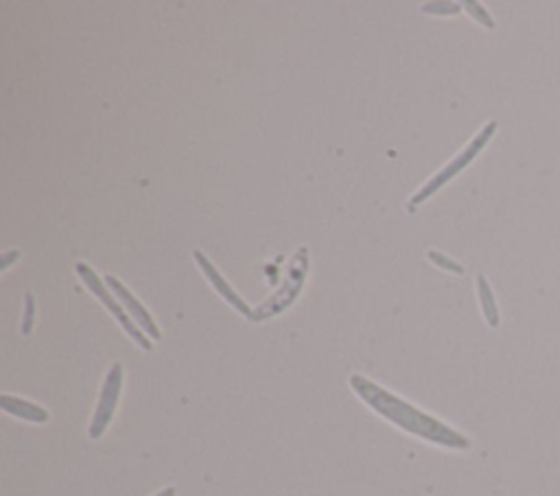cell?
<instances>
[{
	"label": "cell",
	"instance_id": "6da1fadb",
	"mask_svg": "<svg viewBox=\"0 0 560 496\" xmlns=\"http://www.w3.org/2000/svg\"><path fill=\"white\" fill-rule=\"evenodd\" d=\"M350 387L355 389V394L364 400L370 409H375L381 418L392 422L394 427L442 448H453V451H466V448H471V440L466 438V435L451 429L449 424L442 420L429 416V413L416 409L414 405L407 403V400L379 387L377 383H372L366 376H350Z\"/></svg>",
	"mask_w": 560,
	"mask_h": 496
},
{
	"label": "cell",
	"instance_id": "7a4b0ae2",
	"mask_svg": "<svg viewBox=\"0 0 560 496\" xmlns=\"http://www.w3.org/2000/svg\"><path fill=\"white\" fill-rule=\"evenodd\" d=\"M495 132H497V121H490L480 134H477L469 145H466V149L464 151H460L458 156H455L445 169H440V173H436L434 177H431V180L420 188V191L410 199V210H414L416 206H420L425 202V199H429L431 195H434L436 191H440L442 186H445L447 182H451L455 175L458 173H462L466 167H469V164L480 156V151L488 145V140L495 136Z\"/></svg>",
	"mask_w": 560,
	"mask_h": 496
},
{
	"label": "cell",
	"instance_id": "3957f363",
	"mask_svg": "<svg viewBox=\"0 0 560 496\" xmlns=\"http://www.w3.org/2000/svg\"><path fill=\"white\" fill-rule=\"evenodd\" d=\"M75 271L79 274V278L84 280V285L88 287V291H90V293H95L97 298L101 300V304L105 306V309H108V311L116 317V322H119V324L123 326L125 333L130 335L143 350H151V339L145 337L143 330H140V328L136 326V322L132 320V317L127 315V311L123 309V304L116 302V300L112 298V295H110V291H105V285H103V280L97 276V271L92 269L88 263H77V265H75Z\"/></svg>",
	"mask_w": 560,
	"mask_h": 496
},
{
	"label": "cell",
	"instance_id": "277c9868",
	"mask_svg": "<svg viewBox=\"0 0 560 496\" xmlns=\"http://www.w3.org/2000/svg\"><path fill=\"white\" fill-rule=\"evenodd\" d=\"M121 389H123V365L121 363H114L110 372L105 374V381L101 387V396H99V403L95 409V416H92L90 422V429L88 435L90 440H99L101 435L105 433V429L110 427L112 416L116 411V405H119V396H121Z\"/></svg>",
	"mask_w": 560,
	"mask_h": 496
},
{
	"label": "cell",
	"instance_id": "5b68a950",
	"mask_svg": "<svg viewBox=\"0 0 560 496\" xmlns=\"http://www.w3.org/2000/svg\"><path fill=\"white\" fill-rule=\"evenodd\" d=\"M305 276H307V250H305V247H302V250L294 258V265H291V269H289V276L285 280V287L280 289L270 302L259 306V309L254 311V322L267 320V317H272V315H276L280 311H285L287 306L298 298L302 282H305Z\"/></svg>",
	"mask_w": 560,
	"mask_h": 496
},
{
	"label": "cell",
	"instance_id": "8992f818",
	"mask_svg": "<svg viewBox=\"0 0 560 496\" xmlns=\"http://www.w3.org/2000/svg\"><path fill=\"white\" fill-rule=\"evenodd\" d=\"M105 282H108V285L112 287V291L119 295V300H121V304H123V309L127 311V315L132 317V320L136 322V326L143 330V333H147L149 335V339H156V341H160L162 339V333H160V328H158V324L151 320V315L147 313V309L143 304H140L134 295H132V291L127 289L121 280H116L114 276H105Z\"/></svg>",
	"mask_w": 560,
	"mask_h": 496
},
{
	"label": "cell",
	"instance_id": "52a82bcc",
	"mask_svg": "<svg viewBox=\"0 0 560 496\" xmlns=\"http://www.w3.org/2000/svg\"><path fill=\"white\" fill-rule=\"evenodd\" d=\"M193 258H195V261H197V265H200V267H202L204 276L208 278V282H210V285H213V287L217 289V293L221 295V298H224V300H226V302H228V304L232 306V309H237V311H239V313H241L243 317H248V320H254V311H252V306H250L248 302H245V300L241 298V295H239V293H237L235 289H232V287L228 285V282H226V278H224V276H221V274H219V271H217V267H215L213 263H210V261H208V258H206V256H204V254H202L200 250H195V252H193Z\"/></svg>",
	"mask_w": 560,
	"mask_h": 496
},
{
	"label": "cell",
	"instance_id": "ba28073f",
	"mask_svg": "<svg viewBox=\"0 0 560 496\" xmlns=\"http://www.w3.org/2000/svg\"><path fill=\"white\" fill-rule=\"evenodd\" d=\"M0 407H3L5 413L9 416H16L20 420H27V422H35V424H44L49 420V411L44 407L29 403L25 398H16V396H0Z\"/></svg>",
	"mask_w": 560,
	"mask_h": 496
},
{
	"label": "cell",
	"instance_id": "9c48e42d",
	"mask_svg": "<svg viewBox=\"0 0 560 496\" xmlns=\"http://www.w3.org/2000/svg\"><path fill=\"white\" fill-rule=\"evenodd\" d=\"M477 295H480V304H482V313H484V320L490 328H497L499 326V309H497V300H495V293L493 287H490V282L486 280V276H477Z\"/></svg>",
	"mask_w": 560,
	"mask_h": 496
},
{
	"label": "cell",
	"instance_id": "30bf717a",
	"mask_svg": "<svg viewBox=\"0 0 560 496\" xmlns=\"http://www.w3.org/2000/svg\"><path fill=\"white\" fill-rule=\"evenodd\" d=\"M427 256H429V261L434 263V265H438L440 269H447V271H451V274H458V276L464 274V267L460 263H455L453 258H449L447 254L431 250V252H427Z\"/></svg>",
	"mask_w": 560,
	"mask_h": 496
},
{
	"label": "cell",
	"instance_id": "8fae6325",
	"mask_svg": "<svg viewBox=\"0 0 560 496\" xmlns=\"http://www.w3.org/2000/svg\"><path fill=\"white\" fill-rule=\"evenodd\" d=\"M464 9L469 11V16L475 18L480 25H484L486 29H495V20L490 18L488 11L480 5V3H464Z\"/></svg>",
	"mask_w": 560,
	"mask_h": 496
},
{
	"label": "cell",
	"instance_id": "7c38bea8",
	"mask_svg": "<svg viewBox=\"0 0 560 496\" xmlns=\"http://www.w3.org/2000/svg\"><path fill=\"white\" fill-rule=\"evenodd\" d=\"M458 9L460 5H455V3H429L423 7L425 14H458Z\"/></svg>",
	"mask_w": 560,
	"mask_h": 496
},
{
	"label": "cell",
	"instance_id": "4fadbf2b",
	"mask_svg": "<svg viewBox=\"0 0 560 496\" xmlns=\"http://www.w3.org/2000/svg\"><path fill=\"white\" fill-rule=\"evenodd\" d=\"M33 315H35V300H33L31 293H27V311H25V320H22V335L31 333Z\"/></svg>",
	"mask_w": 560,
	"mask_h": 496
},
{
	"label": "cell",
	"instance_id": "5bb4252c",
	"mask_svg": "<svg viewBox=\"0 0 560 496\" xmlns=\"http://www.w3.org/2000/svg\"><path fill=\"white\" fill-rule=\"evenodd\" d=\"M16 258H20V252H7L3 256V263H0V269H7L11 261H16Z\"/></svg>",
	"mask_w": 560,
	"mask_h": 496
},
{
	"label": "cell",
	"instance_id": "9a60e30c",
	"mask_svg": "<svg viewBox=\"0 0 560 496\" xmlns=\"http://www.w3.org/2000/svg\"><path fill=\"white\" fill-rule=\"evenodd\" d=\"M154 496H175V488H165V490H160L158 494Z\"/></svg>",
	"mask_w": 560,
	"mask_h": 496
}]
</instances>
